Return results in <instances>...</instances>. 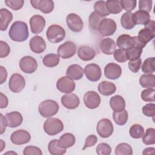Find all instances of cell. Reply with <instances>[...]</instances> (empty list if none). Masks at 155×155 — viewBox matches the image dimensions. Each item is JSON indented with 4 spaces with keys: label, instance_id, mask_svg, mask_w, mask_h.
I'll list each match as a JSON object with an SVG mask.
<instances>
[{
    "label": "cell",
    "instance_id": "6da1fadb",
    "mask_svg": "<svg viewBox=\"0 0 155 155\" xmlns=\"http://www.w3.org/2000/svg\"><path fill=\"white\" fill-rule=\"evenodd\" d=\"M8 36L15 42H24L28 37V30L27 24L23 21L14 22L9 30Z\"/></svg>",
    "mask_w": 155,
    "mask_h": 155
},
{
    "label": "cell",
    "instance_id": "7a4b0ae2",
    "mask_svg": "<svg viewBox=\"0 0 155 155\" xmlns=\"http://www.w3.org/2000/svg\"><path fill=\"white\" fill-rule=\"evenodd\" d=\"M58 104L51 99H47L41 102L38 106V111L40 114L46 118L55 115L59 110Z\"/></svg>",
    "mask_w": 155,
    "mask_h": 155
},
{
    "label": "cell",
    "instance_id": "3957f363",
    "mask_svg": "<svg viewBox=\"0 0 155 155\" xmlns=\"http://www.w3.org/2000/svg\"><path fill=\"white\" fill-rule=\"evenodd\" d=\"M44 131L49 136H54L61 133L64 130L62 122L56 117H50L46 119L44 124Z\"/></svg>",
    "mask_w": 155,
    "mask_h": 155
},
{
    "label": "cell",
    "instance_id": "277c9868",
    "mask_svg": "<svg viewBox=\"0 0 155 155\" xmlns=\"http://www.w3.org/2000/svg\"><path fill=\"white\" fill-rule=\"evenodd\" d=\"M65 31L60 25L53 24L50 25L46 31L47 38L51 43L61 42L65 37Z\"/></svg>",
    "mask_w": 155,
    "mask_h": 155
},
{
    "label": "cell",
    "instance_id": "5b68a950",
    "mask_svg": "<svg viewBox=\"0 0 155 155\" xmlns=\"http://www.w3.org/2000/svg\"><path fill=\"white\" fill-rule=\"evenodd\" d=\"M117 29L116 22L111 18L102 19L99 25L98 31L103 36L113 35Z\"/></svg>",
    "mask_w": 155,
    "mask_h": 155
},
{
    "label": "cell",
    "instance_id": "8992f818",
    "mask_svg": "<svg viewBox=\"0 0 155 155\" xmlns=\"http://www.w3.org/2000/svg\"><path fill=\"white\" fill-rule=\"evenodd\" d=\"M155 36V31L151 30L145 27L141 29L137 36H136V42L134 47H138L143 48L146 46L147 43L151 41Z\"/></svg>",
    "mask_w": 155,
    "mask_h": 155
},
{
    "label": "cell",
    "instance_id": "52a82bcc",
    "mask_svg": "<svg viewBox=\"0 0 155 155\" xmlns=\"http://www.w3.org/2000/svg\"><path fill=\"white\" fill-rule=\"evenodd\" d=\"M113 125L110 120L107 118L101 119L96 126L98 134L102 138L109 137L113 133Z\"/></svg>",
    "mask_w": 155,
    "mask_h": 155
},
{
    "label": "cell",
    "instance_id": "ba28073f",
    "mask_svg": "<svg viewBox=\"0 0 155 155\" xmlns=\"http://www.w3.org/2000/svg\"><path fill=\"white\" fill-rule=\"evenodd\" d=\"M19 65L21 70L27 74L34 73L38 68V62L36 60L30 56L22 57L19 61Z\"/></svg>",
    "mask_w": 155,
    "mask_h": 155
},
{
    "label": "cell",
    "instance_id": "9c48e42d",
    "mask_svg": "<svg viewBox=\"0 0 155 155\" xmlns=\"http://www.w3.org/2000/svg\"><path fill=\"white\" fill-rule=\"evenodd\" d=\"M25 86L24 78L20 74H13L8 82L9 89L13 93H18L21 92Z\"/></svg>",
    "mask_w": 155,
    "mask_h": 155
},
{
    "label": "cell",
    "instance_id": "30bf717a",
    "mask_svg": "<svg viewBox=\"0 0 155 155\" xmlns=\"http://www.w3.org/2000/svg\"><path fill=\"white\" fill-rule=\"evenodd\" d=\"M76 51L75 44L71 41H66L61 44L57 50L58 55L62 59H69L73 56Z\"/></svg>",
    "mask_w": 155,
    "mask_h": 155
},
{
    "label": "cell",
    "instance_id": "8fae6325",
    "mask_svg": "<svg viewBox=\"0 0 155 155\" xmlns=\"http://www.w3.org/2000/svg\"><path fill=\"white\" fill-rule=\"evenodd\" d=\"M66 22L69 29L73 32H80L84 27L81 18L75 13H70L66 17Z\"/></svg>",
    "mask_w": 155,
    "mask_h": 155
},
{
    "label": "cell",
    "instance_id": "7c38bea8",
    "mask_svg": "<svg viewBox=\"0 0 155 155\" xmlns=\"http://www.w3.org/2000/svg\"><path fill=\"white\" fill-rule=\"evenodd\" d=\"M75 83L67 76L59 78L56 82V88L61 93H71L75 89Z\"/></svg>",
    "mask_w": 155,
    "mask_h": 155
},
{
    "label": "cell",
    "instance_id": "4fadbf2b",
    "mask_svg": "<svg viewBox=\"0 0 155 155\" xmlns=\"http://www.w3.org/2000/svg\"><path fill=\"white\" fill-rule=\"evenodd\" d=\"M84 73L86 78L90 81H98L102 76V71L100 67L96 64H90L84 68Z\"/></svg>",
    "mask_w": 155,
    "mask_h": 155
},
{
    "label": "cell",
    "instance_id": "5bb4252c",
    "mask_svg": "<svg viewBox=\"0 0 155 155\" xmlns=\"http://www.w3.org/2000/svg\"><path fill=\"white\" fill-rule=\"evenodd\" d=\"M101 97L98 93L94 91H88L84 96V102L85 105L90 109L97 108L101 104Z\"/></svg>",
    "mask_w": 155,
    "mask_h": 155
},
{
    "label": "cell",
    "instance_id": "9a60e30c",
    "mask_svg": "<svg viewBox=\"0 0 155 155\" xmlns=\"http://www.w3.org/2000/svg\"><path fill=\"white\" fill-rule=\"evenodd\" d=\"M31 139L30 134L26 130H18L14 131L10 136L12 142L15 145H22L28 143Z\"/></svg>",
    "mask_w": 155,
    "mask_h": 155
},
{
    "label": "cell",
    "instance_id": "2e32d148",
    "mask_svg": "<svg viewBox=\"0 0 155 155\" xmlns=\"http://www.w3.org/2000/svg\"><path fill=\"white\" fill-rule=\"evenodd\" d=\"M31 6L44 13H50L54 9V2L51 0H31Z\"/></svg>",
    "mask_w": 155,
    "mask_h": 155
},
{
    "label": "cell",
    "instance_id": "e0dca14e",
    "mask_svg": "<svg viewBox=\"0 0 155 155\" xmlns=\"http://www.w3.org/2000/svg\"><path fill=\"white\" fill-rule=\"evenodd\" d=\"M104 74L109 79H117L122 74V68L117 64L113 62L108 63L104 68Z\"/></svg>",
    "mask_w": 155,
    "mask_h": 155
},
{
    "label": "cell",
    "instance_id": "ac0fdd59",
    "mask_svg": "<svg viewBox=\"0 0 155 155\" xmlns=\"http://www.w3.org/2000/svg\"><path fill=\"white\" fill-rule=\"evenodd\" d=\"M30 25L33 33L39 34L42 31L45 26V19L41 15H34L30 19Z\"/></svg>",
    "mask_w": 155,
    "mask_h": 155
},
{
    "label": "cell",
    "instance_id": "d6986e66",
    "mask_svg": "<svg viewBox=\"0 0 155 155\" xmlns=\"http://www.w3.org/2000/svg\"><path fill=\"white\" fill-rule=\"evenodd\" d=\"M61 104L66 108L73 110L78 108L80 104L78 96L74 93H67L61 97Z\"/></svg>",
    "mask_w": 155,
    "mask_h": 155
},
{
    "label": "cell",
    "instance_id": "ffe728a7",
    "mask_svg": "<svg viewBox=\"0 0 155 155\" xmlns=\"http://www.w3.org/2000/svg\"><path fill=\"white\" fill-rule=\"evenodd\" d=\"M30 48L31 50L37 54L44 52L46 48V43L44 39L40 36H35L30 41Z\"/></svg>",
    "mask_w": 155,
    "mask_h": 155
},
{
    "label": "cell",
    "instance_id": "44dd1931",
    "mask_svg": "<svg viewBox=\"0 0 155 155\" xmlns=\"http://www.w3.org/2000/svg\"><path fill=\"white\" fill-rule=\"evenodd\" d=\"M136 36H131L128 35L122 34L117 39V45L119 48L127 50L135 45Z\"/></svg>",
    "mask_w": 155,
    "mask_h": 155
},
{
    "label": "cell",
    "instance_id": "7402d4cb",
    "mask_svg": "<svg viewBox=\"0 0 155 155\" xmlns=\"http://www.w3.org/2000/svg\"><path fill=\"white\" fill-rule=\"evenodd\" d=\"M5 118L7 127L10 128H15L19 126L23 121L22 114L16 111L6 113Z\"/></svg>",
    "mask_w": 155,
    "mask_h": 155
},
{
    "label": "cell",
    "instance_id": "603a6c76",
    "mask_svg": "<svg viewBox=\"0 0 155 155\" xmlns=\"http://www.w3.org/2000/svg\"><path fill=\"white\" fill-rule=\"evenodd\" d=\"M99 48L103 53L110 55L115 51L116 44L112 39L107 38L101 40L99 44Z\"/></svg>",
    "mask_w": 155,
    "mask_h": 155
},
{
    "label": "cell",
    "instance_id": "cb8c5ba5",
    "mask_svg": "<svg viewBox=\"0 0 155 155\" xmlns=\"http://www.w3.org/2000/svg\"><path fill=\"white\" fill-rule=\"evenodd\" d=\"M78 55L81 60L84 61H88L94 58L96 51L93 48L88 45H82L79 48Z\"/></svg>",
    "mask_w": 155,
    "mask_h": 155
},
{
    "label": "cell",
    "instance_id": "d4e9b609",
    "mask_svg": "<svg viewBox=\"0 0 155 155\" xmlns=\"http://www.w3.org/2000/svg\"><path fill=\"white\" fill-rule=\"evenodd\" d=\"M83 68L78 64H72L70 65L66 71V75L73 80H79L84 75Z\"/></svg>",
    "mask_w": 155,
    "mask_h": 155
},
{
    "label": "cell",
    "instance_id": "484cf974",
    "mask_svg": "<svg viewBox=\"0 0 155 155\" xmlns=\"http://www.w3.org/2000/svg\"><path fill=\"white\" fill-rule=\"evenodd\" d=\"M13 15L7 8L0 10V29L1 31H5L10 22L12 21Z\"/></svg>",
    "mask_w": 155,
    "mask_h": 155
},
{
    "label": "cell",
    "instance_id": "4316f807",
    "mask_svg": "<svg viewBox=\"0 0 155 155\" xmlns=\"http://www.w3.org/2000/svg\"><path fill=\"white\" fill-rule=\"evenodd\" d=\"M116 85L109 81H104L98 85V91L103 96H110L115 93Z\"/></svg>",
    "mask_w": 155,
    "mask_h": 155
},
{
    "label": "cell",
    "instance_id": "83f0119b",
    "mask_svg": "<svg viewBox=\"0 0 155 155\" xmlns=\"http://www.w3.org/2000/svg\"><path fill=\"white\" fill-rule=\"evenodd\" d=\"M110 105L114 111L119 112L125 110V101L121 96L115 95L110 98Z\"/></svg>",
    "mask_w": 155,
    "mask_h": 155
},
{
    "label": "cell",
    "instance_id": "f1b7e54d",
    "mask_svg": "<svg viewBox=\"0 0 155 155\" xmlns=\"http://www.w3.org/2000/svg\"><path fill=\"white\" fill-rule=\"evenodd\" d=\"M133 21L135 25H145L150 21V15L146 12L137 10L133 15Z\"/></svg>",
    "mask_w": 155,
    "mask_h": 155
},
{
    "label": "cell",
    "instance_id": "f546056e",
    "mask_svg": "<svg viewBox=\"0 0 155 155\" xmlns=\"http://www.w3.org/2000/svg\"><path fill=\"white\" fill-rule=\"evenodd\" d=\"M76 142L74 136L70 133H66L62 134L58 140L59 146L63 148H68L74 145Z\"/></svg>",
    "mask_w": 155,
    "mask_h": 155
},
{
    "label": "cell",
    "instance_id": "4dcf8cb0",
    "mask_svg": "<svg viewBox=\"0 0 155 155\" xmlns=\"http://www.w3.org/2000/svg\"><path fill=\"white\" fill-rule=\"evenodd\" d=\"M139 84L143 88H154L155 76L152 74H143L139 78Z\"/></svg>",
    "mask_w": 155,
    "mask_h": 155
},
{
    "label": "cell",
    "instance_id": "1f68e13d",
    "mask_svg": "<svg viewBox=\"0 0 155 155\" xmlns=\"http://www.w3.org/2000/svg\"><path fill=\"white\" fill-rule=\"evenodd\" d=\"M133 13L127 12L124 13L121 16L120 24L122 27L126 30H131L135 26L133 21Z\"/></svg>",
    "mask_w": 155,
    "mask_h": 155
},
{
    "label": "cell",
    "instance_id": "d6a6232c",
    "mask_svg": "<svg viewBox=\"0 0 155 155\" xmlns=\"http://www.w3.org/2000/svg\"><path fill=\"white\" fill-rule=\"evenodd\" d=\"M48 150L53 155H62L66 153V149L59 146L57 139H53L48 143Z\"/></svg>",
    "mask_w": 155,
    "mask_h": 155
},
{
    "label": "cell",
    "instance_id": "836d02e7",
    "mask_svg": "<svg viewBox=\"0 0 155 155\" xmlns=\"http://www.w3.org/2000/svg\"><path fill=\"white\" fill-rule=\"evenodd\" d=\"M59 61L60 58L58 54L54 53H50L44 57L42 59V62L45 66L51 68L58 65L59 63Z\"/></svg>",
    "mask_w": 155,
    "mask_h": 155
},
{
    "label": "cell",
    "instance_id": "e575fe53",
    "mask_svg": "<svg viewBox=\"0 0 155 155\" xmlns=\"http://www.w3.org/2000/svg\"><path fill=\"white\" fill-rule=\"evenodd\" d=\"M105 5L107 10L111 14H117L122 10L120 1L118 0H108L105 2Z\"/></svg>",
    "mask_w": 155,
    "mask_h": 155
},
{
    "label": "cell",
    "instance_id": "d590c367",
    "mask_svg": "<svg viewBox=\"0 0 155 155\" xmlns=\"http://www.w3.org/2000/svg\"><path fill=\"white\" fill-rule=\"evenodd\" d=\"M113 117L114 122L118 125H124L128 120V115L127 111L124 110L119 112L114 111L113 113Z\"/></svg>",
    "mask_w": 155,
    "mask_h": 155
},
{
    "label": "cell",
    "instance_id": "8d00e7d4",
    "mask_svg": "<svg viewBox=\"0 0 155 155\" xmlns=\"http://www.w3.org/2000/svg\"><path fill=\"white\" fill-rule=\"evenodd\" d=\"M115 154L116 155H131L133 149L128 143H120L116 147Z\"/></svg>",
    "mask_w": 155,
    "mask_h": 155
},
{
    "label": "cell",
    "instance_id": "74e56055",
    "mask_svg": "<svg viewBox=\"0 0 155 155\" xmlns=\"http://www.w3.org/2000/svg\"><path fill=\"white\" fill-rule=\"evenodd\" d=\"M142 142L147 145L155 143V130L153 128H149L146 130L142 136Z\"/></svg>",
    "mask_w": 155,
    "mask_h": 155
},
{
    "label": "cell",
    "instance_id": "f35d334b",
    "mask_svg": "<svg viewBox=\"0 0 155 155\" xmlns=\"http://www.w3.org/2000/svg\"><path fill=\"white\" fill-rule=\"evenodd\" d=\"M145 133L143 127L138 124H133L130 128L129 133L131 137L134 139H140Z\"/></svg>",
    "mask_w": 155,
    "mask_h": 155
},
{
    "label": "cell",
    "instance_id": "ab89813d",
    "mask_svg": "<svg viewBox=\"0 0 155 155\" xmlns=\"http://www.w3.org/2000/svg\"><path fill=\"white\" fill-rule=\"evenodd\" d=\"M94 12L102 17H105L110 15V13L107 10L105 5V1H98L94 4Z\"/></svg>",
    "mask_w": 155,
    "mask_h": 155
},
{
    "label": "cell",
    "instance_id": "60d3db41",
    "mask_svg": "<svg viewBox=\"0 0 155 155\" xmlns=\"http://www.w3.org/2000/svg\"><path fill=\"white\" fill-rule=\"evenodd\" d=\"M155 58L154 57L147 58L142 65V70L145 74H152L154 71Z\"/></svg>",
    "mask_w": 155,
    "mask_h": 155
},
{
    "label": "cell",
    "instance_id": "b9f144b4",
    "mask_svg": "<svg viewBox=\"0 0 155 155\" xmlns=\"http://www.w3.org/2000/svg\"><path fill=\"white\" fill-rule=\"evenodd\" d=\"M143 48L138 47H132L131 48L126 50L128 59L130 61H134L140 58L142 53Z\"/></svg>",
    "mask_w": 155,
    "mask_h": 155
},
{
    "label": "cell",
    "instance_id": "7bdbcfd3",
    "mask_svg": "<svg viewBox=\"0 0 155 155\" xmlns=\"http://www.w3.org/2000/svg\"><path fill=\"white\" fill-rule=\"evenodd\" d=\"M102 17L97 14L95 12H92L89 16V25L93 30H98V27Z\"/></svg>",
    "mask_w": 155,
    "mask_h": 155
},
{
    "label": "cell",
    "instance_id": "ee69618b",
    "mask_svg": "<svg viewBox=\"0 0 155 155\" xmlns=\"http://www.w3.org/2000/svg\"><path fill=\"white\" fill-rule=\"evenodd\" d=\"M154 88L144 90L141 93V98L145 102H154Z\"/></svg>",
    "mask_w": 155,
    "mask_h": 155
},
{
    "label": "cell",
    "instance_id": "f6af8a7d",
    "mask_svg": "<svg viewBox=\"0 0 155 155\" xmlns=\"http://www.w3.org/2000/svg\"><path fill=\"white\" fill-rule=\"evenodd\" d=\"M96 153L98 155H110L111 153V148L106 143H101L96 147Z\"/></svg>",
    "mask_w": 155,
    "mask_h": 155
},
{
    "label": "cell",
    "instance_id": "bcb514c9",
    "mask_svg": "<svg viewBox=\"0 0 155 155\" xmlns=\"http://www.w3.org/2000/svg\"><path fill=\"white\" fill-rule=\"evenodd\" d=\"M113 56L116 61L121 63L125 62L128 60L126 50L120 48L115 50L113 53Z\"/></svg>",
    "mask_w": 155,
    "mask_h": 155
},
{
    "label": "cell",
    "instance_id": "7dc6e473",
    "mask_svg": "<svg viewBox=\"0 0 155 155\" xmlns=\"http://www.w3.org/2000/svg\"><path fill=\"white\" fill-rule=\"evenodd\" d=\"M5 5L13 10H19L21 9L24 4L23 0H6L5 1Z\"/></svg>",
    "mask_w": 155,
    "mask_h": 155
},
{
    "label": "cell",
    "instance_id": "c3c4849f",
    "mask_svg": "<svg viewBox=\"0 0 155 155\" xmlns=\"http://www.w3.org/2000/svg\"><path fill=\"white\" fill-rule=\"evenodd\" d=\"M122 8L128 12H131L136 7V0H121L120 1Z\"/></svg>",
    "mask_w": 155,
    "mask_h": 155
},
{
    "label": "cell",
    "instance_id": "681fc988",
    "mask_svg": "<svg viewBox=\"0 0 155 155\" xmlns=\"http://www.w3.org/2000/svg\"><path fill=\"white\" fill-rule=\"evenodd\" d=\"M143 114L147 117H154L155 115V104H147L142 107Z\"/></svg>",
    "mask_w": 155,
    "mask_h": 155
},
{
    "label": "cell",
    "instance_id": "f907efd6",
    "mask_svg": "<svg viewBox=\"0 0 155 155\" xmlns=\"http://www.w3.org/2000/svg\"><path fill=\"white\" fill-rule=\"evenodd\" d=\"M142 66V60L140 58L134 61H130L128 62V68L133 73H137Z\"/></svg>",
    "mask_w": 155,
    "mask_h": 155
},
{
    "label": "cell",
    "instance_id": "816d5d0a",
    "mask_svg": "<svg viewBox=\"0 0 155 155\" xmlns=\"http://www.w3.org/2000/svg\"><path fill=\"white\" fill-rule=\"evenodd\" d=\"M24 155H42L41 150L35 146H27L23 151Z\"/></svg>",
    "mask_w": 155,
    "mask_h": 155
},
{
    "label": "cell",
    "instance_id": "f5cc1de1",
    "mask_svg": "<svg viewBox=\"0 0 155 155\" xmlns=\"http://www.w3.org/2000/svg\"><path fill=\"white\" fill-rule=\"evenodd\" d=\"M152 1L151 0H140L139 1V10H142L149 13L152 8Z\"/></svg>",
    "mask_w": 155,
    "mask_h": 155
},
{
    "label": "cell",
    "instance_id": "db71d44e",
    "mask_svg": "<svg viewBox=\"0 0 155 155\" xmlns=\"http://www.w3.org/2000/svg\"><path fill=\"white\" fill-rule=\"evenodd\" d=\"M97 142V137L96 135H94V134L89 135L87 137V138L85 139V144H84V146L82 150H84L87 148L94 146L96 143Z\"/></svg>",
    "mask_w": 155,
    "mask_h": 155
},
{
    "label": "cell",
    "instance_id": "11a10c76",
    "mask_svg": "<svg viewBox=\"0 0 155 155\" xmlns=\"http://www.w3.org/2000/svg\"><path fill=\"white\" fill-rule=\"evenodd\" d=\"M0 47H1V52H0V57L1 58L7 57L10 51V48L9 45L7 42L1 41H0Z\"/></svg>",
    "mask_w": 155,
    "mask_h": 155
},
{
    "label": "cell",
    "instance_id": "9f6ffc18",
    "mask_svg": "<svg viewBox=\"0 0 155 155\" xmlns=\"http://www.w3.org/2000/svg\"><path fill=\"white\" fill-rule=\"evenodd\" d=\"M0 84H2L7 79V72L6 69L2 66H0Z\"/></svg>",
    "mask_w": 155,
    "mask_h": 155
},
{
    "label": "cell",
    "instance_id": "6f0895ef",
    "mask_svg": "<svg viewBox=\"0 0 155 155\" xmlns=\"http://www.w3.org/2000/svg\"><path fill=\"white\" fill-rule=\"evenodd\" d=\"M0 122H1V130H0V133L1 134H3L6 129V127L7 126L6 120L5 118V116H3L2 114H0Z\"/></svg>",
    "mask_w": 155,
    "mask_h": 155
},
{
    "label": "cell",
    "instance_id": "680465c9",
    "mask_svg": "<svg viewBox=\"0 0 155 155\" xmlns=\"http://www.w3.org/2000/svg\"><path fill=\"white\" fill-rule=\"evenodd\" d=\"M1 103H0V107L1 108H6L8 105V99L5 95H4L2 93H1Z\"/></svg>",
    "mask_w": 155,
    "mask_h": 155
},
{
    "label": "cell",
    "instance_id": "91938a15",
    "mask_svg": "<svg viewBox=\"0 0 155 155\" xmlns=\"http://www.w3.org/2000/svg\"><path fill=\"white\" fill-rule=\"evenodd\" d=\"M155 152V149L153 147H149L144 149L143 151L142 154H153Z\"/></svg>",
    "mask_w": 155,
    "mask_h": 155
}]
</instances>
